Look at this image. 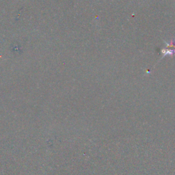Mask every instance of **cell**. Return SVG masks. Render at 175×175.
<instances>
[{
    "label": "cell",
    "mask_w": 175,
    "mask_h": 175,
    "mask_svg": "<svg viewBox=\"0 0 175 175\" xmlns=\"http://www.w3.org/2000/svg\"><path fill=\"white\" fill-rule=\"evenodd\" d=\"M161 52L163 54V57L166 56V55H175V50H173V49H162Z\"/></svg>",
    "instance_id": "1"
}]
</instances>
